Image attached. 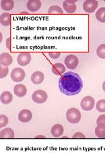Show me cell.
<instances>
[{
	"label": "cell",
	"mask_w": 105,
	"mask_h": 158,
	"mask_svg": "<svg viewBox=\"0 0 105 158\" xmlns=\"http://www.w3.org/2000/svg\"><path fill=\"white\" fill-rule=\"evenodd\" d=\"M83 81L78 74L72 71L65 73L59 78V88L67 96H76L83 88Z\"/></svg>",
	"instance_id": "obj_1"
},
{
	"label": "cell",
	"mask_w": 105,
	"mask_h": 158,
	"mask_svg": "<svg viewBox=\"0 0 105 158\" xmlns=\"http://www.w3.org/2000/svg\"><path fill=\"white\" fill-rule=\"evenodd\" d=\"M67 121L72 124H77L81 120V112L76 108H70L66 113Z\"/></svg>",
	"instance_id": "obj_2"
},
{
	"label": "cell",
	"mask_w": 105,
	"mask_h": 158,
	"mask_svg": "<svg viewBox=\"0 0 105 158\" xmlns=\"http://www.w3.org/2000/svg\"><path fill=\"white\" fill-rule=\"evenodd\" d=\"M47 94L42 90H38L35 91L32 96L33 102L38 103V104H42V103H45L47 100Z\"/></svg>",
	"instance_id": "obj_3"
},
{
	"label": "cell",
	"mask_w": 105,
	"mask_h": 158,
	"mask_svg": "<svg viewBox=\"0 0 105 158\" xmlns=\"http://www.w3.org/2000/svg\"><path fill=\"white\" fill-rule=\"evenodd\" d=\"M26 76L24 71L20 67H16L13 69L11 73V78L15 82H21L24 81Z\"/></svg>",
	"instance_id": "obj_4"
},
{
	"label": "cell",
	"mask_w": 105,
	"mask_h": 158,
	"mask_svg": "<svg viewBox=\"0 0 105 158\" xmlns=\"http://www.w3.org/2000/svg\"><path fill=\"white\" fill-rule=\"evenodd\" d=\"M82 110L85 111H89L92 110L95 106V100L91 96H87L84 97L80 103Z\"/></svg>",
	"instance_id": "obj_5"
},
{
	"label": "cell",
	"mask_w": 105,
	"mask_h": 158,
	"mask_svg": "<svg viewBox=\"0 0 105 158\" xmlns=\"http://www.w3.org/2000/svg\"><path fill=\"white\" fill-rule=\"evenodd\" d=\"M98 4L99 3L97 0H86L83 3V11L87 13H92L96 11Z\"/></svg>",
	"instance_id": "obj_6"
},
{
	"label": "cell",
	"mask_w": 105,
	"mask_h": 158,
	"mask_svg": "<svg viewBox=\"0 0 105 158\" xmlns=\"http://www.w3.org/2000/svg\"><path fill=\"white\" fill-rule=\"evenodd\" d=\"M78 57L75 55H73V54L67 56L64 59L65 65L68 69H71V70L76 69L78 65Z\"/></svg>",
	"instance_id": "obj_7"
},
{
	"label": "cell",
	"mask_w": 105,
	"mask_h": 158,
	"mask_svg": "<svg viewBox=\"0 0 105 158\" xmlns=\"http://www.w3.org/2000/svg\"><path fill=\"white\" fill-rule=\"evenodd\" d=\"M31 55L30 53L23 52L20 53L17 57V63L20 66L25 67L28 65L31 61Z\"/></svg>",
	"instance_id": "obj_8"
},
{
	"label": "cell",
	"mask_w": 105,
	"mask_h": 158,
	"mask_svg": "<svg viewBox=\"0 0 105 158\" xmlns=\"http://www.w3.org/2000/svg\"><path fill=\"white\" fill-rule=\"evenodd\" d=\"M18 120L22 123H28L32 120V112L27 109H24L20 111L18 113Z\"/></svg>",
	"instance_id": "obj_9"
},
{
	"label": "cell",
	"mask_w": 105,
	"mask_h": 158,
	"mask_svg": "<svg viewBox=\"0 0 105 158\" xmlns=\"http://www.w3.org/2000/svg\"><path fill=\"white\" fill-rule=\"evenodd\" d=\"M27 9L29 11L35 13L39 11L42 7V2L40 0H28L26 3Z\"/></svg>",
	"instance_id": "obj_10"
},
{
	"label": "cell",
	"mask_w": 105,
	"mask_h": 158,
	"mask_svg": "<svg viewBox=\"0 0 105 158\" xmlns=\"http://www.w3.org/2000/svg\"><path fill=\"white\" fill-rule=\"evenodd\" d=\"M13 63V57L8 53H2L0 55V64L3 67L10 66Z\"/></svg>",
	"instance_id": "obj_11"
},
{
	"label": "cell",
	"mask_w": 105,
	"mask_h": 158,
	"mask_svg": "<svg viewBox=\"0 0 105 158\" xmlns=\"http://www.w3.org/2000/svg\"><path fill=\"white\" fill-rule=\"evenodd\" d=\"M13 92L17 97L22 98L26 95L27 88L24 85L22 84H18L14 86L13 88Z\"/></svg>",
	"instance_id": "obj_12"
},
{
	"label": "cell",
	"mask_w": 105,
	"mask_h": 158,
	"mask_svg": "<svg viewBox=\"0 0 105 158\" xmlns=\"http://www.w3.org/2000/svg\"><path fill=\"white\" fill-rule=\"evenodd\" d=\"M51 71L55 75H63V74H64L65 71H66V67H65L63 64L61 63H55L53 65Z\"/></svg>",
	"instance_id": "obj_13"
},
{
	"label": "cell",
	"mask_w": 105,
	"mask_h": 158,
	"mask_svg": "<svg viewBox=\"0 0 105 158\" xmlns=\"http://www.w3.org/2000/svg\"><path fill=\"white\" fill-rule=\"evenodd\" d=\"M44 74L41 71L34 72L31 76V81L34 85H40L44 81Z\"/></svg>",
	"instance_id": "obj_14"
},
{
	"label": "cell",
	"mask_w": 105,
	"mask_h": 158,
	"mask_svg": "<svg viewBox=\"0 0 105 158\" xmlns=\"http://www.w3.org/2000/svg\"><path fill=\"white\" fill-rule=\"evenodd\" d=\"M13 95L9 91H5L3 93H2L1 96H0V100L3 104L8 105L9 103H11L13 101Z\"/></svg>",
	"instance_id": "obj_15"
},
{
	"label": "cell",
	"mask_w": 105,
	"mask_h": 158,
	"mask_svg": "<svg viewBox=\"0 0 105 158\" xmlns=\"http://www.w3.org/2000/svg\"><path fill=\"white\" fill-rule=\"evenodd\" d=\"M51 133L53 137H61L64 133V127L60 124H56L52 127Z\"/></svg>",
	"instance_id": "obj_16"
},
{
	"label": "cell",
	"mask_w": 105,
	"mask_h": 158,
	"mask_svg": "<svg viewBox=\"0 0 105 158\" xmlns=\"http://www.w3.org/2000/svg\"><path fill=\"white\" fill-rule=\"evenodd\" d=\"M11 17L9 13H3L0 16V24L4 27H7L11 24Z\"/></svg>",
	"instance_id": "obj_17"
},
{
	"label": "cell",
	"mask_w": 105,
	"mask_h": 158,
	"mask_svg": "<svg viewBox=\"0 0 105 158\" xmlns=\"http://www.w3.org/2000/svg\"><path fill=\"white\" fill-rule=\"evenodd\" d=\"M1 138H14V132L11 128H6L0 131Z\"/></svg>",
	"instance_id": "obj_18"
},
{
	"label": "cell",
	"mask_w": 105,
	"mask_h": 158,
	"mask_svg": "<svg viewBox=\"0 0 105 158\" xmlns=\"http://www.w3.org/2000/svg\"><path fill=\"white\" fill-rule=\"evenodd\" d=\"M14 6V2L13 0H2L1 1V7L6 11H11Z\"/></svg>",
	"instance_id": "obj_19"
},
{
	"label": "cell",
	"mask_w": 105,
	"mask_h": 158,
	"mask_svg": "<svg viewBox=\"0 0 105 158\" xmlns=\"http://www.w3.org/2000/svg\"><path fill=\"white\" fill-rule=\"evenodd\" d=\"M63 9L65 11V12L68 14H72L76 12L77 7L76 4H70L67 2L66 0L63 3Z\"/></svg>",
	"instance_id": "obj_20"
},
{
	"label": "cell",
	"mask_w": 105,
	"mask_h": 158,
	"mask_svg": "<svg viewBox=\"0 0 105 158\" xmlns=\"http://www.w3.org/2000/svg\"><path fill=\"white\" fill-rule=\"evenodd\" d=\"M97 19L101 23H105V7L99 8L95 14Z\"/></svg>",
	"instance_id": "obj_21"
},
{
	"label": "cell",
	"mask_w": 105,
	"mask_h": 158,
	"mask_svg": "<svg viewBox=\"0 0 105 158\" xmlns=\"http://www.w3.org/2000/svg\"><path fill=\"white\" fill-rule=\"evenodd\" d=\"M97 55L101 59H105V44H101L97 49Z\"/></svg>",
	"instance_id": "obj_22"
},
{
	"label": "cell",
	"mask_w": 105,
	"mask_h": 158,
	"mask_svg": "<svg viewBox=\"0 0 105 158\" xmlns=\"http://www.w3.org/2000/svg\"><path fill=\"white\" fill-rule=\"evenodd\" d=\"M49 14H63L64 11L61 7L57 6H53L50 7L48 9Z\"/></svg>",
	"instance_id": "obj_23"
},
{
	"label": "cell",
	"mask_w": 105,
	"mask_h": 158,
	"mask_svg": "<svg viewBox=\"0 0 105 158\" xmlns=\"http://www.w3.org/2000/svg\"><path fill=\"white\" fill-rule=\"evenodd\" d=\"M95 133L99 138H105V127H97L95 129Z\"/></svg>",
	"instance_id": "obj_24"
},
{
	"label": "cell",
	"mask_w": 105,
	"mask_h": 158,
	"mask_svg": "<svg viewBox=\"0 0 105 158\" xmlns=\"http://www.w3.org/2000/svg\"><path fill=\"white\" fill-rule=\"evenodd\" d=\"M96 109L99 112L105 113V100H99L96 103Z\"/></svg>",
	"instance_id": "obj_25"
},
{
	"label": "cell",
	"mask_w": 105,
	"mask_h": 158,
	"mask_svg": "<svg viewBox=\"0 0 105 158\" xmlns=\"http://www.w3.org/2000/svg\"><path fill=\"white\" fill-rule=\"evenodd\" d=\"M9 123L8 117L5 115H0V128L6 127Z\"/></svg>",
	"instance_id": "obj_26"
},
{
	"label": "cell",
	"mask_w": 105,
	"mask_h": 158,
	"mask_svg": "<svg viewBox=\"0 0 105 158\" xmlns=\"http://www.w3.org/2000/svg\"><path fill=\"white\" fill-rule=\"evenodd\" d=\"M9 73V68L7 67L0 66V78H6Z\"/></svg>",
	"instance_id": "obj_27"
},
{
	"label": "cell",
	"mask_w": 105,
	"mask_h": 158,
	"mask_svg": "<svg viewBox=\"0 0 105 158\" xmlns=\"http://www.w3.org/2000/svg\"><path fill=\"white\" fill-rule=\"evenodd\" d=\"M97 125L99 127H105V114L100 115L97 118Z\"/></svg>",
	"instance_id": "obj_28"
},
{
	"label": "cell",
	"mask_w": 105,
	"mask_h": 158,
	"mask_svg": "<svg viewBox=\"0 0 105 158\" xmlns=\"http://www.w3.org/2000/svg\"><path fill=\"white\" fill-rule=\"evenodd\" d=\"M48 55L51 59H57L60 56H61V53L60 52H49Z\"/></svg>",
	"instance_id": "obj_29"
},
{
	"label": "cell",
	"mask_w": 105,
	"mask_h": 158,
	"mask_svg": "<svg viewBox=\"0 0 105 158\" xmlns=\"http://www.w3.org/2000/svg\"><path fill=\"white\" fill-rule=\"evenodd\" d=\"M72 138H85L86 136H85V135L83 134V133L78 132L75 133V134L73 135Z\"/></svg>",
	"instance_id": "obj_30"
},
{
	"label": "cell",
	"mask_w": 105,
	"mask_h": 158,
	"mask_svg": "<svg viewBox=\"0 0 105 158\" xmlns=\"http://www.w3.org/2000/svg\"><path fill=\"white\" fill-rule=\"evenodd\" d=\"M6 46L9 50H11V38H8L6 40Z\"/></svg>",
	"instance_id": "obj_31"
},
{
	"label": "cell",
	"mask_w": 105,
	"mask_h": 158,
	"mask_svg": "<svg viewBox=\"0 0 105 158\" xmlns=\"http://www.w3.org/2000/svg\"><path fill=\"white\" fill-rule=\"evenodd\" d=\"M67 1V3H70V4H75V3H76L77 2V0H66Z\"/></svg>",
	"instance_id": "obj_32"
},
{
	"label": "cell",
	"mask_w": 105,
	"mask_h": 158,
	"mask_svg": "<svg viewBox=\"0 0 105 158\" xmlns=\"http://www.w3.org/2000/svg\"><path fill=\"white\" fill-rule=\"evenodd\" d=\"M36 138H46L44 136H42V135H39V136H36Z\"/></svg>",
	"instance_id": "obj_33"
},
{
	"label": "cell",
	"mask_w": 105,
	"mask_h": 158,
	"mask_svg": "<svg viewBox=\"0 0 105 158\" xmlns=\"http://www.w3.org/2000/svg\"><path fill=\"white\" fill-rule=\"evenodd\" d=\"M103 90H104V92H105V81L103 84Z\"/></svg>",
	"instance_id": "obj_34"
},
{
	"label": "cell",
	"mask_w": 105,
	"mask_h": 158,
	"mask_svg": "<svg viewBox=\"0 0 105 158\" xmlns=\"http://www.w3.org/2000/svg\"><path fill=\"white\" fill-rule=\"evenodd\" d=\"M1 36H2V37H1V42L2 41V34L1 33Z\"/></svg>",
	"instance_id": "obj_35"
}]
</instances>
